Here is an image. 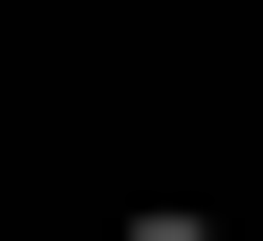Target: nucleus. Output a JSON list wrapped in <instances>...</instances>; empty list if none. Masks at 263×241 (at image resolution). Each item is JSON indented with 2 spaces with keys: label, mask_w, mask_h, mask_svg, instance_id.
Returning a JSON list of instances; mask_svg holds the SVG:
<instances>
[{
  "label": "nucleus",
  "mask_w": 263,
  "mask_h": 241,
  "mask_svg": "<svg viewBox=\"0 0 263 241\" xmlns=\"http://www.w3.org/2000/svg\"><path fill=\"white\" fill-rule=\"evenodd\" d=\"M132 241H219V219H197V197H154V219H132Z\"/></svg>",
  "instance_id": "1"
}]
</instances>
